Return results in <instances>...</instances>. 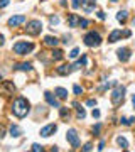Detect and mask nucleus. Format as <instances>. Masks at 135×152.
<instances>
[{
    "instance_id": "f257e3e1",
    "label": "nucleus",
    "mask_w": 135,
    "mask_h": 152,
    "mask_svg": "<svg viewBox=\"0 0 135 152\" xmlns=\"http://www.w3.org/2000/svg\"><path fill=\"white\" fill-rule=\"evenodd\" d=\"M12 112L17 118H24L25 115L29 113V101L24 98V96H19L14 100V105H12Z\"/></svg>"
},
{
    "instance_id": "f03ea898",
    "label": "nucleus",
    "mask_w": 135,
    "mask_h": 152,
    "mask_svg": "<svg viewBox=\"0 0 135 152\" xmlns=\"http://www.w3.org/2000/svg\"><path fill=\"white\" fill-rule=\"evenodd\" d=\"M32 49H34V44H32V42H27V41H19V42H15L14 47H12V51H14L17 56H24V54L31 53Z\"/></svg>"
},
{
    "instance_id": "7ed1b4c3",
    "label": "nucleus",
    "mask_w": 135,
    "mask_h": 152,
    "mask_svg": "<svg viewBox=\"0 0 135 152\" xmlns=\"http://www.w3.org/2000/svg\"><path fill=\"white\" fill-rule=\"evenodd\" d=\"M83 41H84V44H86L88 47H96V46L101 44V36H100V32L90 31V32L83 37Z\"/></svg>"
},
{
    "instance_id": "20e7f679",
    "label": "nucleus",
    "mask_w": 135,
    "mask_h": 152,
    "mask_svg": "<svg viewBox=\"0 0 135 152\" xmlns=\"http://www.w3.org/2000/svg\"><path fill=\"white\" fill-rule=\"evenodd\" d=\"M25 31H27V34H29V36H37V34H41V31H42V22L37 20V19L27 22Z\"/></svg>"
},
{
    "instance_id": "39448f33",
    "label": "nucleus",
    "mask_w": 135,
    "mask_h": 152,
    "mask_svg": "<svg viewBox=\"0 0 135 152\" xmlns=\"http://www.w3.org/2000/svg\"><path fill=\"white\" fill-rule=\"evenodd\" d=\"M66 140L71 144V147H79V144H81V140H79V137H78V132L74 129H69L68 132H66Z\"/></svg>"
},
{
    "instance_id": "423d86ee",
    "label": "nucleus",
    "mask_w": 135,
    "mask_h": 152,
    "mask_svg": "<svg viewBox=\"0 0 135 152\" xmlns=\"http://www.w3.org/2000/svg\"><path fill=\"white\" fill-rule=\"evenodd\" d=\"M123 95H125V88L123 86H118L116 90H113V93H112V101L118 105L122 100H123Z\"/></svg>"
},
{
    "instance_id": "0eeeda50",
    "label": "nucleus",
    "mask_w": 135,
    "mask_h": 152,
    "mask_svg": "<svg viewBox=\"0 0 135 152\" xmlns=\"http://www.w3.org/2000/svg\"><path fill=\"white\" fill-rule=\"evenodd\" d=\"M56 130H58L56 123H49V125H46V127L41 129V137H51Z\"/></svg>"
},
{
    "instance_id": "6e6552de",
    "label": "nucleus",
    "mask_w": 135,
    "mask_h": 152,
    "mask_svg": "<svg viewBox=\"0 0 135 152\" xmlns=\"http://www.w3.org/2000/svg\"><path fill=\"white\" fill-rule=\"evenodd\" d=\"M24 22H25V15H14L9 19V27H17Z\"/></svg>"
},
{
    "instance_id": "1a4fd4ad",
    "label": "nucleus",
    "mask_w": 135,
    "mask_h": 152,
    "mask_svg": "<svg viewBox=\"0 0 135 152\" xmlns=\"http://www.w3.org/2000/svg\"><path fill=\"white\" fill-rule=\"evenodd\" d=\"M44 98H46V101H47L51 107H54V108H59V107H61V105H59V100L56 96H53V93L46 91V93H44Z\"/></svg>"
},
{
    "instance_id": "9d476101",
    "label": "nucleus",
    "mask_w": 135,
    "mask_h": 152,
    "mask_svg": "<svg viewBox=\"0 0 135 152\" xmlns=\"http://www.w3.org/2000/svg\"><path fill=\"white\" fill-rule=\"evenodd\" d=\"M116 54H118V59H120V61L125 63V61L130 59V49H128V47H120V49L116 51Z\"/></svg>"
},
{
    "instance_id": "9b49d317",
    "label": "nucleus",
    "mask_w": 135,
    "mask_h": 152,
    "mask_svg": "<svg viewBox=\"0 0 135 152\" xmlns=\"http://www.w3.org/2000/svg\"><path fill=\"white\" fill-rule=\"evenodd\" d=\"M81 5H83V9H84V12H91V10H95V5H96V0H81Z\"/></svg>"
},
{
    "instance_id": "f8f14e48",
    "label": "nucleus",
    "mask_w": 135,
    "mask_h": 152,
    "mask_svg": "<svg viewBox=\"0 0 135 152\" xmlns=\"http://www.w3.org/2000/svg\"><path fill=\"white\" fill-rule=\"evenodd\" d=\"M71 69H73V66H69V64H63V66H59L56 71H58V75L66 76V75H69V73H71Z\"/></svg>"
},
{
    "instance_id": "ddd939ff",
    "label": "nucleus",
    "mask_w": 135,
    "mask_h": 152,
    "mask_svg": "<svg viewBox=\"0 0 135 152\" xmlns=\"http://www.w3.org/2000/svg\"><path fill=\"white\" fill-rule=\"evenodd\" d=\"M44 44L49 46V47H56L59 44V41L56 37H53V36H46V37H44Z\"/></svg>"
},
{
    "instance_id": "4468645a",
    "label": "nucleus",
    "mask_w": 135,
    "mask_h": 152,
    "mask_svg": "<svg viewBox=\"0 0 135 152\" xmlns=\"http://www.w3.org/2000/svg\"><path fill=\"white\" fill-rule=\"evenodd\" d=\"M68 24H69V27H78V24H79V17H78L76 14H69V17H68Z\"/></svg>"
},
{
    "instance_id": "2eb2a0df",
    "label": "nucleus",
    "mask_w": 135,
    "mask_h": 152,
    "mask_svg": "<svg viewBox=\"0 0 135 152\" xmlns=\"http://www.w3.org/2000/svg\"><path fill=\"white\" fill-rule=\"evenodd\" d=\"M120 37H122V31H118V29L116 31H112L110 36H108V42H116Z\"/></svg>"
},
{
    "instance_id": "dca6fc26",
    "label": "nucleus",
    "mask_w": 135,
    "mask_h": 152,
    "mask_svg": "<svg viewBox=\"0 0 135 152\" xmlns=\"http://www.w3.org/2000/svg\"><path fill=\"white\" fill-rule=\"evenodd\" d=\"M14 69H22V71H31L32 69V64L31 63H20V64H15Z\"/></svg>"
},
{
    "instance_id": "f3484780",
    "label": "nucleus",
    "mask_w": 135,
    "mask_h": 152,
    "mask_svg": "<svg viewBox=\"0 0 135 152\" xmlns=\"http://www.w3.org/2000/svg\"><path fill=\"white\" fill-rule=\"evenodd\" d=\"M54 93L58 95V98H59V100H66V98H68V91H66L64 88H61V86L54 90Z\"/></svg>"
},
{
    "instance_id": "a211bd4d",
    "label": "nucleus",
    "mask_w": 135,
    "mask_h": 152,
    "mask_svg": "<svg viewBox=\"0 0 135 152\" xmlns=\"http://www.w3.org/2000/svg\"><path fill=\"white\" fill-rule=\"evenodd\" d=\"M10 135H12V137H20V135H22V130H20L19 125H14V123L10 125Z\"/></svg>"
},
{
    "instance_id": "6ab92c4d",
    "label": "nucleus",
    "mask_w": 135,
    "mask_h": 152,
    "mask_svg": "<svg viewBox=\"0 0 135 152\" xmlns=\"http://www.w3.org/2000/svg\"><path fill=\"white\" fill-rule=\"evenodd\" d=\"M127 17H128V12H127V10H120V12L116 14V20H118V22H122V24L127 20Z\"/></svg>"
},
{
    "instance_id": "aec40b11",
    "label": "nucleus",
    "mask_w": 135,
    "mask_h": 152,
    "mask_svg": "<svg viewBox=\"0 0 135 152\" xmlns=\"http://www.w3.org/2000/svg\"><path fill=\"white\" fill-rule=\"evenodd\" d=\"M63 54H64V53H63L61 49H53V54H51V56H53L54 61H61V59H63Z\"/></svg>"
},
{
    "instance_id": "412c9836",
    "label": "nucleus",
    "mask_w": 135,
    "mask_h": 152,
    "mask_svg": "<svg viewBox=\"0 0 135 152\" xmlns=\"http://www.w3.org/2000/svg\"><path fill=\"white\" fill-rule=\"evenodd\" d=\"M116 144H118L120 147H123V149H127V147H128V142H127V139H125V137H116Z\"/></svg>"
},
{
    "instance_id": "4be33fe9",
    "label": "nucleus",
    "mask_w": 135,
    "mask_h": 152,
    "mask_svg": "<svg viewBox=\"0 0 135 152\" xmlns=\"http://www.w3.org/2000/svg\"><path fill=\"white\" fill-rule=\"evenodd\" d=\"M78 25H79L81 29H86V27L90 25V20L88 19H79V24H78Z\"/></svg>"
},
{
    "instance_id": "5701e85b",
    "label": "nucleus",
    "mask_w": 135,
    "mask_h": 152,
    "mask_svg": "<svg viewBox=\"0 0 135 152\" xmlns=\"http://www.w3.org/2000/svg\"><path fill=\"white\" fill-rule=\"evenodd\" d=\"M59 113L63 118H66V117H69V110L68 108H64V107H59Z\"/></svg>"
},
{
    "instance_id": "b1692460",
    "label": "nucleus",
    "mask_w": 135,
    "mask_h": 152,
    "mask_svg": "<svg viewBox=\"0 0 135 152\" xmlns=\"http://www.w3.org/2000/svg\"><path fill=\"white\" fill-rule=\"evenodd\" d=\"M78 56H79V49H78V47H74V49L69 53V57H71V59H76Z\"/></svg>"
},
{
    "instance_id": "393cba45",
    "label": "nucleus",
    "mask_w": 135,
    "mask_h": 152,
    "mask_svg": "<svg viewBox=\"0 0 135 152\" xmlns=\"http://www.w3.org/2000/svg\"><path fill=\"white\" fill-rule=\"evenodd\" d=\"M32 152H44V147L39 144H32Z\"/></svg>"
},
{
    "instance_id": "a878e982",
    "label": "nucleus",
    "mask_w": 135,
    "mask_h": 152,
    "mask_svg": "<svg viewBox=\"0 0 135 152\" xmlns=\"http://www.w3.org/2000/svg\"><path fill=\"white\" fill-rule=\"evenodd\" d=\"M51 24H53V25H56V24H59V17L58 15H51Z\"/></svg>"
},
{
    "instance_id": "bb28decb",
    "label": "nucleus",
    "mask_w": 135,
    "mask_h": 152,
    "mask_svg": "<svg viewBox=\"0 0 135 152\" xmlns=\"http://www.w3.org/2000/svg\"><path fill=\"white\" fill-rule=\"evenodd\" d=\"M91 149H93V145L88 142V144H84V147H83V152H91Z\"/></svg>"
},
{
    "instance_id": "cd10ccee",
    "label": "nucleus",
    "mask_w": 135,
    "mask_h": 152,
    "mask_svg": "<svg viewBox=\"0 0 135 152\" xmlns=\"http://www.w3.org/2000/svg\"><path fill=\"white\" fill-rule=\"evenodd\" d=\"M83 93V88L79 85H74V95H81Z\"/></svg>"
},
{
    "instance_id": "c85d7f7f",
    "label": "nucleus",
    "mask_w": 135,
    "mask_h": 152,
    "mask_svg": "<svg viewBox=\"0 0 135 152\" xmlns=\"http://www.w3.org/2000/svg\"><path fill=\"white\" fill-rule=\"evenodd\" d=\"M100 130H101V125H100V123H96V125H95V127H93V133H100Z\"/></svg>"
},
{
    "instance_id": "c756f323",
    "label": "nucleus",
    "mask_w": 135,
    "mask_h": 152,
    "mask_svg": "<svg viewBox=\"0 0 135 152\" xmlns=\"http://www.w3.org/2000/svg\"><path fill=\"white\" fill-rule=\"evenodd\" d=\"M120 123H122V125H130V122H128V118H123V117L120 118Z\"/></svg>"
},
{
    "instance_id": "7c9ffc66",
    "label": "nucleus",
    "mask_w": 135,
    "mask_h": 152,
    "mask_svg": "<svg viewBox=\"0 0 135 152\" xmlns=\"http://www.w3.org/2000/svg\"><path fill=\"white\" fill-rule=\"evenodd\" d=\"M9 2H10V0H0V9L7 7V5H9Z\"/></svg>"
},
{
    "instance_id": "2f4dec72",
    "label": "nucleus",
    "mask_w": 135,
    "mask_h": 152,
    "mask_svg": "<svg viewBox=\"0 0 135 152\" xmlns=\"http://www.w3.org/2000/svg\"><path fill=\"white\" fill-rule=\"evenodd\" d=\"M3 137H5V127L0 125V139H3Z\"/></svg>"
},
{
    "instance_id": "473e14b6",
    "label": "nucleus",
    "mask_w": 135,
    "mask_h": 152,
    "mask_svg": "<svg viewBox=\"0 0 135 152\" xmlns=\"http://www.w3.org/2000/svg\"><path fill=\"white\" fill-rule=\"evenodd\" d=\"M96 15H98V19H101V20H105V17H106V15H105V12H101V10L96 12Z\"/></svg>"
},
{
    "instance_id": "72a5a7b5",
    "label": "nucleus",
    "mask_w": 135,
    "mask_h": 152,
    "mask_svg": "<svg viewBox=\"0 0 135 152\" xmlns=\"http://www.w3.org/2000/svg\"><path fill=\"white\" fill-rule=\"evenodd\" d=\"M79 3H81L79 0H73V2H71V5H73V9H78V7H79Z\"/></svg>"
},
{
    "instance_id": "f704fd0d",
    "label": "nucleus",
    "mask_w": 135,
    "mask_h": 152,
    "mask_svg": "<svg viewBox=\"0 0 135 152\" xmlns=\"http://www.w3.org/2000/svg\"><path fill=\"white\" fill-rule=\"evenodd\" d=\"M86 105H88V107H95V105H96V100H88Z\"/></svg>"
},
{
    "instance_id": "c9c22d12",
    "label": "nucleus",
    "mask_w": 135,
    "mask_h": 152,
    "mask_svg": "<svg viewBox=\"0 0 135 152\" xmlns=\"http://www.w3.org/2000/svg\"><path fill=\"white\" fill-rule=\"evenodd\" d=\"M93 118H98V117H100V110H93Z\"/></svg>"
},
{
    "instance_id": "e433bc0d",
    "label": "nucleus",
    "mask_w": 135,
    "mask_h": 152,
    "mask_svg": "<svg viewBox=\"0 0 135 152\" xmlns=\"http://www.w3.org/2000/svg\"><path fill=\"white\" fill-rule=\"evenodd\" d=\"M103 147H105V142H100V145H98V151H103Z\"/></svg>"
},
{
    "instance_id": "4c0bfd02",
    "label": "nucleus",
    "mask_w": 135,
    "mask_h": 152,
    "mask_svg": "<svg viewBox=\"0 0 135 152\" xmlns=\"http://www.w3.org/2000/svg\"><path fill=\"white\" fill-rule=\"evenodd\" d=\"M3 42H5V37H3V36L0 34V46H3Z\"/></svg>"
},
{
    "instance_id": "58836bf2",
    "label": "nucleus",
    "mask_w": 135,
    "mask_h": 152,
    "mask_svg": "<svg viewBox=\"0 0 135 152\" xmlns=\"http://www.w3.org/2000/svg\"><path fill=\"white\" fill-rule=\"evenodd\" d=\"M130 34H132L130 31H125V32H123V36H125V37H130Z\"/></svg>"
},
{
    "instance_id": "ea45409f",
    "label": "nucleus",
    "mask_w": 135,
    "mask_h": 152,
    "mask_svg": "<svg viewBox=\"0 0 135 152\" xmlns=\"http://www.w3.org/2000/svg\"><path fill=\"white\" fill-rule=\"evenodd\" d=\"M51 152H59L58 147H51Z\"/></svg>"
},
{
    "instance_id": "a19ab883",
    "label": "nucleus",
    "mask_w": 135,
    "mask_h": 152,
    "mask_svg": "<svg viewBox=\"0 0 135 152\" xmlns=\"http://www.w3.org/2000/svg\"><path fill=\"white\" fill-rule=\"evenodd\" d=\"M132 103H134V108H135V95L132 96Z\"/></svg>"
},
{
    "instance_id": "79ce46f5",
    "label": "nucleus",
    "mask_w": 135,
    "mask_h": 152,
    "mask_svg": "<svg viewBox=\"0 0 135 152\" xmlns=\"http://www.w3.org/2000/svg\"><path fill=\"white\" fill-rule=\"evenodd\" d=\"M134 27H135V19H134Z\"/></svg>"
},
{
    "instance_id": "37998d69",
    "label": "nucleus",
    "mask_w": 135,
    "mask_h": 152,
    "mask_svg": "<svg viewBox=\"0 0 135 152\" xmlns=\"http://www.w3.org/2000/svg\"><path fill=\"white\" fill-rule=\"evenodd\" d=\"M112 2H118V0H112Z\"/></svg>"
},
{
    "instance_id": "c03bdc74",
    "label": "nucleus",
    "mask_w": 135,
    "mask_h": 152,
    "mask_svg": "<svg viewBox=\"0 0 135 152\" xmlns=\"http://www.w3.org/2000/svg\"><path fill=\"white\" fill-rule=\"evenodd\" d=\"M125 152H127V151H125Z\"/></svg>"
}]
</instances>
